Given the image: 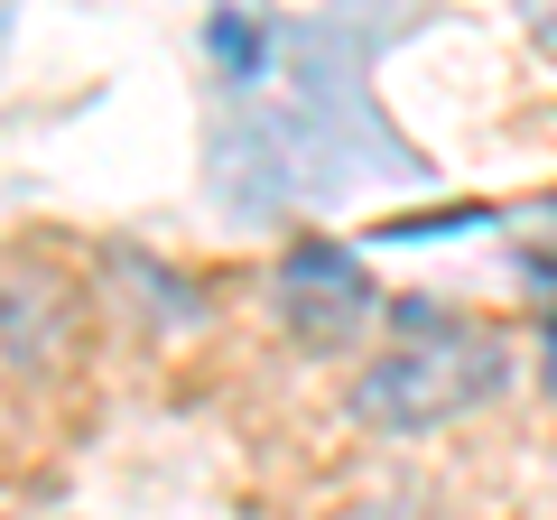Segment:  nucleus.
Masks as SVG:
<instances>
[{
    "label": "nucleus",
    "instance_id": "nucleus-1",
    "mask_svg": "<svg viewBox=\"0 0 557 520\" xmlns=\"http://www.w3.org/2000/svg\"><path fill=\"white\" fill-rule=\"evenodd\" d=\"M381 317H391V344L344 381L354 428H372V437H437V428L474 419L483 400L511 391V344L483 317H446L428 298L381 307Z\"/></svg>",
    "mask_w": 557,
    "mask_h": 520
},
{
    "label": "nucleus",
    "instance_id": "nucleus-2",
    "mask_svg": "<svg viewBox=\"0 0 557 520\" xmlns=\"http://www.w3.org/2000/svg\"><path fill=\"white\" fill-rule=\"evenodd\" d=\"M270 307H278V325H288V344L344 354V344L381 317V288H372V270H362L344 242H288V251H278V280H270Z\"/></svg>",
    "mask_w": 557,
    "mask_h": 520
},
{
    "label": "nucleus",
    "instance_id": "nucleus-3",
    "mask_svg": "<svg viewBox=\"0 0 557 520\" xmlns=\"http://www.w3.org/2000/svg\"><path fill=\"white\" fill-rule=\"evenodd\" d=\"M344 520H446L437 493H418V483H381V493H362Z\"/></svg>",
    "mask_w": 557,
    "mask_h": 520
},
{
    "label": "nucleus",
    "instance_id": "nucleus-4",
    "mask_svg": "<svg viewBox=\"0 0 557 520\" xmlns=\"http://www.w3.org/2000/svg\"><path fill=\"white\" fill-rule=\"evenodd\" d=\"M539 381H548V391H557V325H548V335H539Z\"/></svg>",
    "mask_w": 557,
    "mask_h": 520
}]
</instances>
